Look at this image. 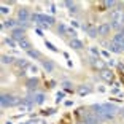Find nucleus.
Returning <instances> with one entry per match:
<instances>
[{"label": "nucleus", "mask_w": 124, "mask_h": 124, "mask_svg": "<svg viewBox=\"0 0 124 124\" xmlns=\"http://www.w3.org/2000/svg\"><path fill=\"white\" fill-rule=\"evenodd\" d=\"M110 49H111L113 53H123V51H121V49H119V48H118L115 43H111V45H110Z\"/></svg>", "instance_id": "a878e982"}, {"label": "nucleus", "mask_w": 124, "mask_h": 124, "mask_svg": "<svg viewBox=\"0 0 124 124\" xmlns=\"http://www.w3.org/2000/svg\"><path fill=\"white\" fill-rule=\"evenodd\" d=\"M27 54H29L30 56V57H33V59H38V57H40V53H38V51H37V49H30V51H27Z\"/></svg>", "instance_id": "412c9836"}, {"label": "nucleus", "mask_w": 124, "mask_h": 124, "mask_svg": "<svg viewBox=\"0 0 124 124\" xmlns=\"http://www.w3.org/2000/svg\"><path fill=\"white\" fill-rule=\"evenodd\" d=\"M78 92H80L81 95L89 94V92H91V88H88V86H80V88H78Z\"/></svg>", "instance_id": "aec40b11"}, {"label": "nucleus", "mask_w": 124, "mask_h": 124, "mask_svg": "<svg viewBox=\"0 0 124 124\" xmlns=\"http://www.w3.org/2000/svg\"><path fill=\"white\" fill-rule=\"evenodd\" d=\"M24 35H26V30L21 29V27H16V29H13V32H11V37H13V40H24Z\"/></svg>", "instance_id": "0eeeda50"}, {"label": "nucleus", "mask_w": 124, "mask_h": 124, "mask_svg": "<svg viewBox=\"0 0 124 124\" xmlns=\"http://www.w3.org/2000/svg\"><path fill=\"white\" fill-rule=\"evenodd\" d=\"M45 99H46V97H45V94H41V92H32L26 100L32 102L33 105H41V103L45 102Z\"/></svg>", "instance_id": "20e7f679"}, {"label": "nucleus", "mask_w": 124, "mask_h": 124, "mask_svg": "<svg viewBox=\"0 0 124 124\" xmlns=\"http://www.w3.org/2000/svg\"><path fill=\"white\" fill-rule=\"evenodd\" d=\"M83 29H84V32H88V35H89V37H92V38H95V37L99 35V30H97V27H95V26H92V24H88V26H83Z\"/></svg>", "instance_id": "6e6552de"}, {"label": "nucleus", "mask_w": 124, "mask_h": 124, "mask_svg": "<svg viewBox=\"0 0 124 124\" xmlns=\"http://www.w3.org/2000/svg\"><path fill=\"white\" fill-rule=\"evenodd\" d=\"M27 69H29V72H32V73H37V72H38V69H37L35 65H29Z\"/></svg>", "instance_id": "c756f323"}, {"label": "nucleus", "mask_w": 124, "mask_h": 124, "mask_svg": "<svg viewBox=\"0 0 124 124\" xmlns=\"http://www.w3.org/2000/svg\"><path fill=\"white\" fill-rule=\"evenodd\" d=\"M27 89L29 91H35L37 89V86H38V78L37 77H33V78H30V80H27Z\"/></svg>", "instance_id": "9d476101"}, {"label": "nucleus", "mask_w": 124, "mask_h": 124, "mask_svg": "<svg viewBox=\"0 0 124 124\" xmlns=\"http://www.w3.org/2000/svg\"><path fill=\"white\" fill-rule=\"evenodd\" d=\"M7 124H11V123H7Z\"/></svg>", "instance_id": "e433bc0d"}, {"label": "nucleus", "mask_w": 124, "mask_h": 124, "mask_svg": "<svg viewBox=\"0 0 124 124\" xmlns=\"http://www.w3.org/2000/svg\"><path fill=\"white\" fill-rule=\"evenodd\" d=\"M43 69L46 70V72H53V70H54V64H53L51 61H43Z\"/></svg>", "instance_id": "dca6fc26"}, {"label": "nucleus", "mask_w": 124, "mask_h": 124, "mask_svg": "<svg viewBox=\"0 0 124 124\" xmlns=\"http://www.w3.org/2000/svg\"><path fill=\"white\" fill-rule=\"evenodd\" d=\"M116 2H113V0H108V2H105V7L107 8H111V7H116Z\"/></svg>", "instance_id": "cd10ccee"}, {"label": "nucleus", "mask_w": 124, "mask_h": 124, "mask_svg": "<svg viewBox=\"0 0 124 124\" xmlns=\"http://www.w3.org/2000/svg\"><path fill=\"white\" fill-rule=\"evenodd\" d=\"M49 11H51V13H56V11H57V10H56V7H54V5H49Z\"/></svg>", "instance_id": "473e14b6"}, {"label": "nucleus", "mask_w": 124, "mask_h": 124, "mask_svg": "<svg viewBox=\"0 0 124 124\" xmlns=\"http://www.w3.org/2000/svg\"><path fill=\"white\" fill-rule=\"evenodd\" d=\"M110 26L116 30L123 29L124 27V10H121V8L113 10V13H111V24Z\"/></svg>", "instance_id": "f03ea898"}, {"label": "nucleus", "mask_w": 124, "mask_h": 124, "mask_svg": "<svg viewBox=\"0 0 124 124\" xmlns=\"http://www.w3.org/2000/svg\"><path fill=\"white\" fill-rule=\"evenodd\" d=\"M110 29H111V26H110V24H102V26H99L97 27L99 35H107V33L110 32Z\"/></svg>", "instance_id": "9b49d317"}, {"label": "nucleus", "mask_w": 124, "mask_h": 124, "mask_svg": "<svg viewBox=\"0 0 124 124\" xmlns=\"http://www.w3.org/2000/svg\"><path fill=\"white\" fill-rule=\"evenodd\" d=\"M41 18H43V22H46V24H53V22H54V18H53V16L41 15Z\"/></svg>", "instance_id": "4be33fe9"}, {"label": "nucleus", "mask_w": 124, "mask_h": 124, "mask_svg": "<svg viewBox=\"0 0 124 124\" xmlns=\"http://www.w3.org/2000/svg\"><path fill=\"white\" fill-rule=\"evenodd\" d=\"M16 67H18V69H22V72H24V69L29 67V62H27L26 59H19V61H16ZM24 75H26V72H24Z\"/></svg>", "instance_id": "ddd939ff"}, {"label": "nucleus", "mask_w": 124, "mask_h": 124, "mask_svg": "<svg viewBox=\"0 0 124 124\" xmlns=\"http://www.w3.org/2000/svg\"><path fill=\"white\" fill-rule=\"evenodd\" d=\"M22 102V99L16 97V95H11V94H3L0 97V103L3 108H11V107H16Z\"/></svg>", "instance_id": "7ed1b4c3"}, {"label": "nucleus", "mask_w": 124, "mask_h": 124, "mask_svg": "<svg viewBox=\"0 0 124 124\" xmlns=\"http://www.w3.org/2000/svg\"><path fill=\"white\" fill-rule=\"evenodd\" d=\"M32 108H33V103L29 102V100H26V99L19 103V111H21V113H29V111H32Z\"/></svg>", "instance_id": "423d86ee"}, {"label": "nucleus", "mask_w": 124, "mask_h": 124, "mask_svg": "<svg viewBox=\"0 0 124 124\" xmlns=\"http://www.w3.org/2000/svg\"><path fill=\"white\" fill-rule=\"evenodd\" d=\"M65 5H67L69 8H72V10H70L72 13H75V11H77V5L73 3V2H65Z\"/></svg>", "instance_id": "b1692460"}, {"label": "nucleus", "mask_w": 124, "mask_h": 124, "mask_svg": "<svg viewBox=\"0 0 124 124\" xmlns=\"http://www.w3.org/2000/svg\"><path fill=\"white\" fill-rule=\"evenodd\" d=\"M15 26H16V21H13V19H8V21H5L3 24H2L3 29H5V27H8V29H16Z\"/></svg>", "instance_id": "a211bd4d"}, {"label": "nucleus", "mask_w": 124, "mask_h": 124, "mask_svg": "<svg viewBox=\"0 0 124 124\" xmlns=\"http://www.w3.org/2000/svg\"><path fill=\"white\" fill-rule=\"evenodd\" d=\"M2 13H3V15L10 13V8H8V7H2Z\"/></svg>", "instance_id": "7c9ffc66"}, {"label": "nucleus", "mask_w": 124, "mask_h": 124, "mask_svg": "<svg viewBox=\"0 0 124 124\" xmlns=\"http://www.w3.org/2000/svg\"><path fill=\"white\" fill-rule=\"evenodd\" d=\"M92 108L95 110L94 113L99 116V119L102 121V123L113 119V116L116 115V111H118L116 105H111V103H100V105L95 103V105H92Z\"/></svg>", "instance_id": "f257e3e1"}, {"label": "nucleus", "mask_w": 124, "mask_h": 124, "mask_svg": "<svg viewBox=\"0 0 124 124\" xmlns=\"http://www.w3.org/2000/svg\"><path fill=\"white\" fill-rule=\"evenodd\" d=\"M30 18H32V16L29 15V11H27L26 8H21V10L18 11V22L19 24H27Z\"/></svg>", "instance_id": "39448f33"}, {"label": "nucleus", "mask_w": 124, "mask_h": 124, "mask_svg": "<svg viewBox=\"0 0 124 124\" xmlns=\"http://www.w3.org/2000/svg\"><path fill=\"white\" fill-rule=\"evenodd\" d=\"M123 118H124V111H123Z\"/></svg>", "instance_id": "f704fd0d"}, {"label": "nucleus", "mask_w": 124, "mask_h": 124, "mask_svg": "<svg viewBox=\"0 0 124 124\" xmlns=\"http://www.w3.org/2000/svg\"><path fill=\"white\" fill-rule=\"evenodd\" d=\"M70 48H73V49H83V43H81L78 38H73V40L70 41Z\"/></svg>", "instance_id": "2eb2a0df"}, {"label": "nucleus", "mask_w": 124, "mask_h": 124, "mask_svg": "<svg viewBox=\"0 0 124 124\" xmlns=\"http://www.w3.org/2000/svg\"><path fill=\"white\" fill-rule=\"evenodd\" d=\"M64 95H65L64 92H59V94H57V99H56V100H57V102H61V99H64Z\"/></svg>", "instance_id": "2f4dec72"}, {"label": "nucleus", "mask_w": 124, "mask_h": 124, "mask_svg": "<svg viewBox=\"0 0 124 124\" xmlns=\"http://www.w3.org/2000/svg\"><path fill=\"white\" fill-rule=\"evenodd\" d=\"M123 37H124V30H123Z\"/></svg>", "instance_id": "c9c22d12"}, {"label": "nucleus", "mask_w": 124, "mask_h": 124, "mask_svg": "<svg viewBox=\"0 0 124 124\" xmlns=\"http://www.w3.org/2000/svg\"><path fill=\"white\" fill-rule=\"evenodd\" d=\"M69 30H67V27L64 26V24H59V33H67Z\"/></svg>", "instance_id": "c85d7f7f"}, {"label": "nucleus", "mask_w": 124, "mask_h": 124, "mask_svg": "<svg viewBox=\"0 0 124 124\" xmlns=\"http://www.w3.org/2000/svg\"><path fill=\"white\" fill-rule=\"evenodd\" d=\"M91 61H92V64H94V65L97 67V69H100V70H105V62H103L100 57H97V59H91Z\"/></svg>", "instance_id": "4468645a"}, {"label": "nucleus", "mask_w": 124, "mask_h": 124, "mask_svg": "<svg viewBox=\"0 0 124 124\" xmlns=\"http://www.w3.org/2000/svg\"><path fill=\"white\" fill-rule=\"evenodd\" d=\"M18 45H19V48H22V49H26V51H30V43L24 38V40H21V41H18Z\"/></svg>", "instance_id": "f3484780"}, {"label": "nucleus", "mask_w": 124, "mask_h": 124, "mask_svg": "<svg viewBox=\"0 0 124 124\" xmlns=\"http://www.w3.org/2000/svg\"><path fill=\"white\" fill-rule=\"evenodd\" d=\"M5 43H7L8 46H11V48L16 46V43H15V40H13V38H7V40H5Z\"/></svg>", "instance_id": "bb28decb"}, {"label": "nucleus", "mask_w": 124, "mask_h": 124, "mask_svg": "<svg viewBox=\"0 0 124 124\" xmlns=\"http://www.w3.org/2000/svg\"><path fill=\"white\" fill-rule=\"evenodd\" d=\"M2 62H3V64H13V62H15V57H11V56H2Z\"/></svg>", "instance_id": "6ab92c4d"}, {"label": "nucleus", "mask_w": 124, "mask_h": 124, "mask_svg": "<svg viewBox=\"0 0 124 124\" xmlns=\"http://www.w3.org/2000/svg\"><path fill=\"white\" fill-rule=\"evenodd\" d=\"M100 77L103 78V80H107V81H111L113 80V73H111V70H100Z\"/></svg>", "instance_id": "f8f14e48"}, {"label": "nucleus", "mask_w": 124, "mask_h": 124, "mask_svg": "<svg viewBox=\"0 0 124 124\" xmlns=\"http://www.w3.org/2000/svg\"><path fill=\"white\" fill-rule=\"evenodd\" d=\"M22 124H35L33 121H27V123H22Z\"/></svg>", "instance_id": "72a5a7b5"}, {"label": "nucleus", "mask_w": 124, "mask_h": 124, "mask_svg": "<svg viewBox=\"0 0 124 124\" xmlns=\"http://www.w3.org/2000/svg\"><path fill=\"white\" fill-rule=\"evenodd\" d=\"M45 45H46V48H48V49H51V51L57 53V48H56V46H54V45H53V43H49V41H46V43H45Z\"/></svg>", "instance_id": "393cba45"}, {"label": "nucleus", "mask_w": 124, "mask_h": 124, "mask_svg": "<svg viewBox=\"0 0 124 124\" xmlns=\"http://www.w3.org/2000/svg\"><path fill=\"white\" fill-rule=\"evenodd\" d=\"M111 43H115L118 48H119L121 51H124V37H123V33H118V35H115V38H113V41Z\"/></svg>", "instance_id": "1a4fd4ad"}, {"label": "nucleus", "mask_w": 124, "mask_h": 124, "mask_svg": "<svg viewBox=\"0 0 124 124\" xmlns=\"http://www.w3.org/2000/svg\"><path fill=\"white\" fill-rule=\"evenodd\" d=\"M62 86H64V89H67V91H73V84L70 83V81H64Z\"/></svg>", "instance_id": "5701e85b"}]
</instances>
